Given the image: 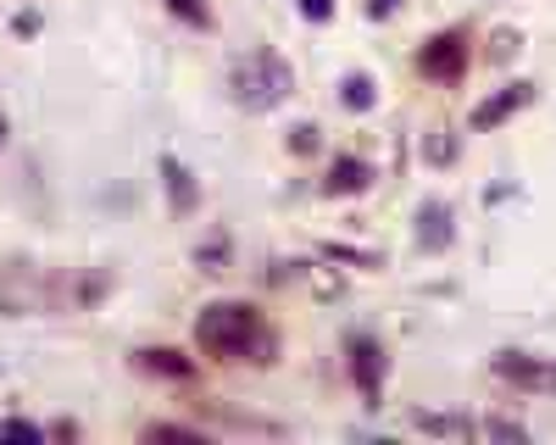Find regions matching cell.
Here are the masks:
<instances>
[{
  "mask_svg": "<svg viewBox=\"0 0 556 445\" xmlns=\"http://www.w3.org/2000/svg\"><path fill=\"white\" fill-rule=\"evenodd\" d=\"M301 17L306 23H329L334 17V0H301Z\"/></svg>",
  "mask_w": 556,
  "mask_h": 445,
  "instance_id": "obj_21",
  "label": "cell"
},
{
  "mask_svg": "<svg viewBox=\"0 0 556 445\" xmlns=\"http://www.w3.org/2000/svg\"><path fill=\"white\" fill-rule=\"evenodd\" d=\"M401 12V0H367V17H374V23H390Z\"/></svg>",
  "mask_w": 556,
  "mask_h": 445,
  "instance_id": "obj_22",
  "label": "cell"
},
{
  "mask_svg": "<svg viewBox=\"0 0 556 445\" xmlns=\"http://www.w3.org/2000/svg\"><path fill=\"white\" fill-rule=\"evenodd\" d=\"M290 89H295V73L278 51H251L235 73H228V96H235V106H245V112L285 106Z\"/></svg>",
  "mask_w": 556,
  "mask_h": 445,
  "instance_id": "obj_2",
  "label": "cell"
},
{
  "mask_svg": "<svg viewBox=\"0 0 556 445\" xmlns=\"http://www.w3.org/2000/svg\"><path fill=\"white\" fill-rule=\"evenodd\" d=\"M146 440H178V445H206L212 434H206V429H195V423H151V429H146Z\"/></svg>",
  "mask_w": 556,
  "mask_h": 445,
  "instance_id": "obj_16",
  "label": "cell"
},
{
  "mask_svg": "<svg viewBox=\"0 0 556 445\" xmlns=\"http://www.w3.org/2000/svg\"><path fill=\"white\" fill-rule=\"evenodd\" d=\"M167 12H173V17L184 23V28H201V34H206V28L217 23V17H212V7H206V0H167Z\"/></svg>",
  "mask_w": 556,
  "mask_h": 445,
  "instance_id": "obj_15",
  "label": "cell"
},
{
  "mask_svg": "<svg viewBox=\"0 0 556 445\" xmlns=\"http://www.w3.org/2000/svg\"><path fill=\"white\" fill-rule=\"evenodd\" d=\"M490 368L501 384H513L518 395H556V363L540 351H518V345H506L490 356Z\"/></svg>",
  "mask_w": 556,
  "mask_h": 445,
  "instance_id": "obj_4",
  "label": "cell"
},
{
  "mask_svg": "<svg viewBox=\"0 0 556 445\" xmlns=\"http://www.w3.org/2000/svg\"><path fill=\"white\" fill-rule=\"evenodd\" d=\"M195 351L223 368H273L285 351V334L251 301H206L195 312Z\"/></svg>",
  "mask_w": 556,
  "mask_h": 445,
  "instance_id": "obj_1",
  "label": "cell"
},
{
  "mask_svg": "<svg viewBox=\"0 0 556 445\" xmlns=\"http://www.w3.org/2000/svg\"><path fill=\"white\" fill-rule=\"evenodd\" d=\"M462 156V140H451V134H429V140H424V162L429 167H451Z\"/></svg>",
  "mask_w": 556,
  "mask_h": 445,
  "instance_id": "obj_17",
  "label": "cell"
},
{
  "mask_svg": "<svg viewBox=\"0 0 556 445\" xmlns=\"http://www.w3.org/2000/svg\"><path fill=\"white\" fill-rule=\"evenodd\" d=\"M340 106H345V112H374V106H379L374 73H345V78H340Z\"/></svg>",
  "mask_w": 556,
  "mask_h": 445,
  "instance_id": "obj_11",
  "label": "cell"
},
{
  "mask_svg": "<svg viewBox=\"0 0 556 445\" xmlns=\"http://www.w3.org/2000/svg\"><path fill=\"white\" fill-rule=\"evenodd\" d=\"M367 185H374V162H367V156H356V151L334 156V162H329V173H323V195H329V201L362 195Z\"/></svg>",
  "mask_w": 556,
  "mask_h": 445,
  "instance_id": "obj_9",
  "label": "cell"
},
{
  "mask_svg": "<svg viewBox=\"0 0 556 445\" xmlns=\"http://www.w3.org/2000/svg\"><path fill=\"white\" fill-rule=\"evenodd\" d=\"M484 56H490V67H513L523 56V34L518 28H495L490 44H484Z\"/></svg>",
  "mask_w": 556,
  "mask_h": 445,
  "instance_id": "obj_12",
  "label": "cell"
},
{
  "mask_svg": "<svg viewBox=\"0 0 556 445\" xmlns=\"http://www.w3.org/2000/svg\"><path fill=\"white\" fill-rule=\"evenodd\" d=\"M468 62H473V44H468V28L462 23L434 28L417 44V78H429V84H462L468 78Z\"/></svg>",
  "mask_w": 556,
  "mask_h": 445,
  "instance_id": "obj_3",
  "label": "cell"
},
{
  "mask_svg": "<svg viewBox=\"0 0 556 445\" xmlns=\"http://www.w3.org/2000/svg\"><path fill=\"white\" fill-rule=\"evenodd\" d=\"M417 429H424V434H451V440L479 434V423H468V418H440V412H417Z\"/></svg>",
  "mask_w": 556,
  "mask_h": 445,
  "instance_id": "obj_14",
  "label": "cell"
},
{
  "mask_svg": "<svg viewBox=\"0 0 556 445\" xmlns=\"http://www.w3.org/2000/svg\"><path fill=\"white\" fill-rule=\"evenodd\" d=\"M323 256H334V262H356V267H384L379 251H356V245H323Z\"/></svg>",
  "mask_w": 556,
  "mask_h": 445,
  "instance_id": "obj_19",
  "label": "cell"
},
{
  "mask_svg": "<svg viewBox=\"0 0 556 445\" xmlns=\"http://www.w3.org/2000/svg\"><path fill=\"white\" fill-rule=\"evenodd\" d=\"M134 368L151 373V379H167V384H190L195 379V356H184L178 345H139Z\"/></svg>",
  "mask_w": 556,
  "mask_h": 445,
  "instance_id": "obj_8",
  "label": "cell"
},
{
  "mask_svg": "<svg viewBox=\"0 0 556 445\" xmlns=\"http://www.w3.org/2000/svg\"><path fill=\"white\" fill-rule=\"evenodd\" d=\"M228 262H235V245H228V234H212V240L195 251V267H201V274H223Z\"/></svg>",
  "mask_w": 556,
  "mask_h": 445,
  "instance_id": "obj_13",
  "label": "cell"
},
{
  "mask_svg": "<svg viewBox=\"0 0 556 445\" xmlns=\"http://www.w3.org/2000/svg\"><path fill=\"white\" fill-rule=\"evenodd\" d=\"M345 373L362 390L367 407H384V379H390V356L374 334H345Z\"/></svg>",
  "mask_w": 556,
  "mask_h": 445,
  "instance_id": "obj_5",
  "label": "cell"
},
{
  "mask_svg": "<svg viewBox=\"0 0 556 445\" xmlns=\"http://www.w3.org/2000/svg\"><path fill=\"white\" fill-rule=\"evenodd\" d=\"M317 145H323V128H317V123H295V128H290V151H295V156H312Z\"/></svg>",
  "mask_w": 556,
  "mask_h": 445,
  "instance_id": "obj_18",
  "label": "cell"
},
{
  "mask_svg": "<svg viewBox=\"0 0 556 445\" xmlns=\"http://www.w3.org/2000/svg\"><path fill=\"white\" fill-rule=\"evenodd\" d=\"M162 178H167V206L178 212V217H190L195 206H201V185H195V173L184 167V162H162Z\"/></svg>",
  "mask_w": 556,
  "mask_h": 445,
  "instance_id": "obj_10",
  "label": "cell"
},
{
  "mask_svg": "<svg viewBox=\"0 0 556 445\" xmlns=\"http://www.w3.org/2000/svg\"><path fill=\"white\" fill-rule=\"evenodd\" d=\"M0 151H7V117H0Z\"/></svg>",
  "mask_w": 556,
  "mask_h": 445,
  "instance_id": "obj_23",
  "label": "cell"
},
{
  "mask_svg": "<svg viewBox=\"0 0 556 445\" xmlns=\"http://www.w3.org/2000/svg\"><path fill=\"white\" fill-rule=\"evenodd\" d=\"M484 434H501V440H529L523 423H506V418H484Z\"/></svg>",
  "mask_w": 556,
  "mask_h": 445,
  "instance_id": "obj_20",
  "label": "cell"
},
{
  "mask_svg": "<svg viewBox=\"0 0 556 445\" xmlns=\"http://www.w3.org/2000/svg\"><path fill=\"white\" fill-rule=\"evenodd\" d=\"M417 251H429V256H440V251H451V240H456V212L440 201V195H429L424 206H417Z\"/></svg>",
  "mask_w": 556,
  "mask_h": 445,
  "instance_id": "obj_7",
  "label": "cell"
},
{
  "mask_svg": "<svg viewBox=\"0 0 556 445\" xmlns=\"http://www.w3.org/2000/svg\"><path fill=\"white\" fill-rule=\"evenodd\" d=\"M540 101V84H529V78H518V84H506V89H495L490 101H479L473 106V134H484V128H501V123H513L523 106H534Z\"/></svg>",
  "mask_w": 556,
  "mask_h": 445,
  "instance_id": "obj_6",
  "label": "cell"
}]
</instances>
